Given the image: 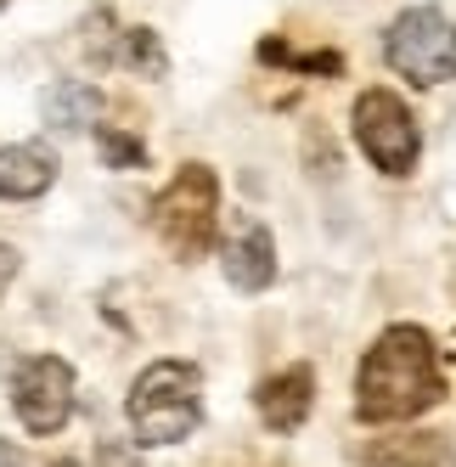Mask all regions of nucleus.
I'll use <instances>...</instances> for the list:
<instances>
[{"mask_svg": "<svg viewBox=\"0 0 456 467\" xmlns=\"http://www.w3.org/2000/svg\"><path fill=\"white\" fill-rule=\"evenodd\" d=\"M0 467H23V451L12 440H0Z\"/></svg>", "mask_w": 456, "mask_h": 467, "instance_id": "f3484780", "label": "nucleus"}, {"mask_svg": "<svg viewBox=\"0 0 456 467\" xmlns=\"http://www.w3.org/2000/svg\"><path fill=\"white\" fill-rule=\"evenodd\" d=\"M0 6H6V0H0Z\"/></svg>", "mask_w": 456, "mask_h": 467, "instance_id": "6ab92c4d", "label": "nucleus"}, {"mask_svg": "<svg viewBox=\"0 0 456 467\" xmlns=\"http://www.w3.org/2000/svg\"><path fill=\"white\" fill-rule=\"evenodd\" d=\"M152 225L175 248V259H203L220 225V181L209 163H181L175 181L152 197Z\"/></svg>", "mask_w": 456, "mask_h": 467, "instance_id": "7ed1b4c3", "label": "nucleus"}, {"mask_svg": "<svg viewBox=\"0 0 456 467\" xmlns=\"http://www.w3.org/2000/svg\"><path fill=\"white\" fill-rule=\"evenodd\" d=\"M349 124H355V141H361V152L378 163L383 175L406 181V175L417 170V158H422V130H417L411 108L400 102L395 90H383V85L361 90V96H355Z\"/></svg>", "mask_w": 456, "mask_h": 467, "instance_id": "39448f33", "label": "nucleus"}, {"mask_svg": "<svg viewBox=\"0 0 456 467\" xmlns=\"http://www.w3.org/2000/svg\"><path fill=\"white\" fill-rule=\"evenodd\" d=\"M383 62L417 90L456 79V23L434 6H406L383 35Z\"/></svg>", "mask_w": 456, "mask_h": 467, "instance_id": "20e7f679", "label": "nucleus"}, {"mask_svg": "<svg viewBox=\"0 0 456 467\" xmlns=\"http://www.w3.org/2000/svg\"><path fill=\"white\" fill-rule=\"evenodd\" d=\"M102 119V90L85 79H62L46 90V124L51 130H90Z\"/></svg>", "mask_w": 456, "mask_h": 467, "instance_id": "9b49d317", "label": "nucleus"}, {"mask_svg": "<svg viewBox=\"0 0 456 467\" xmlns=\"http://www.w3.org/2000/svg\"><path fill=\"white\" fill-rule=\"evenodd\" d=\"M12 411L28 433H62V422L74 417V366L62 355H35L17 366L12 378Z\"/></svg>", "mask_w": 456, "mask_h": 467, "instance_id": "423d86ee", "label": "nucleus"}, {"mask_svg": "<svg viewBox=\"0 0 456 467\" xmlns=\"http://www.w3.org/2000/svg\"><path fill=\"white\" fill-rule=\"evenodd\" d=\"M57 181V158L40 141H17L0 147V197L6 203H28V197H46Z\"/></svg>", "mask_w": 456, "mask_h": 467, "instance_id": "1a4fd4ad", "label": "nucleus"}, {"mask_svg": "<svg viewBox=\"0 0 456 467\" xmlns=\"http://www.w3.org/2000/svg\"><path fill=\"white\" fill-rule=\"evenodd\" d=\"M96 152H102L108 170H141L147 163V147L130 130H113V124H96Z\"/></svg>", "mask_w": 456, "mask_h": 467, "instance_id": "4468645a", "label": "nucleus"}, {"mask_svg": "<svg viewBox=\"0 0 456 467\" xmlns=\"http://www.w3.org/2000/svg\"><path fill=\"white\" fill-rule=\"evenodd\" d=\"M17 282V248H6L0 243V298H6V287Z\"/></svg>", "mask_w": 456, "mask_h": 467, "instance_id": "dca6fc26", "label": "nucleus"}, {"mask_svg": "<svg viewBox=\"0 0 456 467\" xmlns=\"http://www.w3.org/2000/svg\"><path fill=\"white\" fill-rule=\"evenodd\" d=\"M96 467H141V456H136V445H124V440H102Z\"/></svg>", "mask_w": 456, "mask_h": 467, "instance_id": "2eb2a0df", "label": "nucleus"}, {"mask_svg": "<svg viewBox=\"0 0 456 467\" xmlns=\"http://www.w3.org/2000/svg\"><path fill=\"white\" fill-rule=\"evenodd\" d=\"M445 400V372H440V355L434 338L422 327L400 321L378 332V344L361 360V378H355V411L361 422H411L422 411H434Z\"/></svg>", "mask_w": 456, "mask_h": 467, "instance_id": "f257e3e1", "label": "nucleus"}, {"mask_svg": "<svg viewBox=\"0 0 456 467\" xmlns=\"http://www.w3.org/2000/svg\"><path fill=\"white\" fill-rule=\"evenodd\" d=\"M119 62L130 74H141V79H164L170 74V57H164V46H158L152 28H130L124 46H119Z\"/></svg>", "mask_w": 456, "mask_h": 467, "instance_id": "f8f14e48", "label": "nucleus"}, {"mask_svg": "<svg viewBox=\"0 0 456 467\" xmlns=\"http://www.w3.org/2000/svg\"><path fill=\"white\" fill-rule=\"evenodd\" d=\"M310 406H316V372L299 360V366H282L276 378H265L254 389V411H259V422H265L271 433H293L305 417H310Z\"/></svg>", "mask_w": 456, "mask_h": 467, "instance_id": "0eeeda50", "label": "nucleus"}, {"mask_svg": "<svg viewBox=\"0 0 456 467\" xmlns=\"http://www.w3.org/2000/svg\"><path fill=\"white\" fill-rule=\"evenodd\" d=\"M361 467H456V456L440 433H389L367 445Z\"/></svg>", "mask_w": 456, "mask_h": 467, "instance_id": "9d476101", "label": "nucleus"}, {"mask_svg": "<svg viewBox=\"0 0 456 467\" xmlns=\"http://www.w3.org/2000/svg\"><path fill=\"white\" fill-rule=\"evenodd\" d=\"M124 411L136 428V445H181L203 422V372L192 360H152L130 383Z\"/></svg>", "mask_w": 456, "mask_h": 467, "instance_id": "f03ea898", "label": "nucleus"}, {"mask_svg": "<svg viewBox=\"0 0 456 467\" xmlns=\"http://www.w3.org/2000/svg\"><path fill=\"white\" fill-rule=\"evenodd\" d=\"M57 467H79V462H57Z\"/></svg>", "mask_w": 456, "mask_h": 467, "instance_id": "a211bd4d", "label": "nucleus"}, {"mask_svg": "<svg viewBox=\"0 0 456 467\" xmlns=\"http://www.w3.org/2000/svg\"><path fill=\"white\" fill-rule=\"evenodd\" d=\"M220 265H225V282H232L237 293H265L276 282V243H271V231L265 225H243L237 237L225 243Z\"/></svg>", "mask_w": 456, "mask_h": 467, "instance_id": "6e6552de", "label": "nucleus"}, {"mask_svg": "<svg viewBox=\"0 0 456 467\" xmlns=\"http://www.w3.org/2000/svg\"><path fill=\"white\" fill-rule=\"evenodd\" d=\"M259 57H265V62H282V68H293V74H321V79L344 74V57H338V51H287L282 40H265V46H259Z\"/></svg>", "mask_w": 456, "mask_h": 467, "instance_id": "ddd939ff", "label": "nucleus"}]
</instances>
